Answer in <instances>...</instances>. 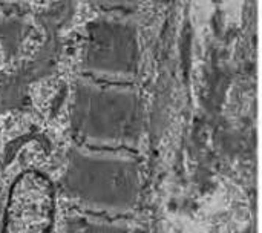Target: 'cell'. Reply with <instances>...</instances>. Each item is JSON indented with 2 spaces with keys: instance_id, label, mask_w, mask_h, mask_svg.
Returning a JSON list of instances; mask_svg holds the SVG:
<instances>
[{
  "instance_id": "6da1fadb",
  "label": "cell",
  "mask_w": 262,
  "mask_h": 233,
  "mask_svg": "<svg viewBox=\"0 0 262 233\" xmlns=\"http://www.w3.org/2000/svg\"><path fill=\"white\" fill-rule=\"evenodd\" d=\"M54 190L51 183L32 175L25 178L14 197L8 233H46L52 223Z\"/></svg>"
}]
</instances>
